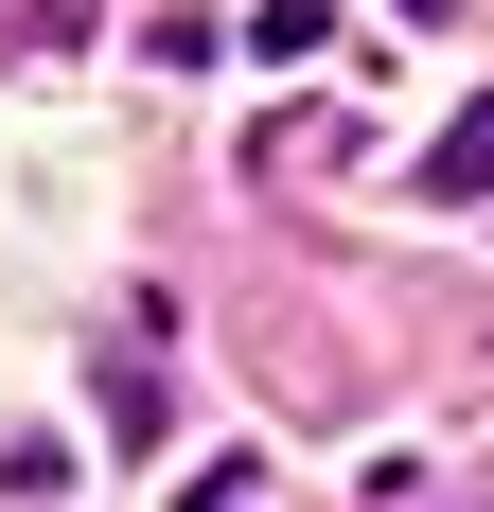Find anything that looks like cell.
<instances>
[{
    "mask_svg": "<svg viewBox=\"0 0 494 512\" xmlns=\"http://www.w3.org/2000/svg\"><path fill=\"white\" fill-rule=\"evenodd\" d=\"M424 195H459V212L494 195V89H477V106H459V124H442V159H424Z\"/></svg>",
    "mask_w": 494,
    "mask_h": 512,
    "instance_id": "1",
    "label": "cell"
}]
</instances>
